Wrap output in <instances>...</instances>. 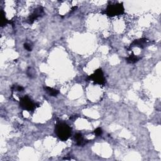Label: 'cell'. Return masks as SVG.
I'll return each instance as SVG.
<instances>
[{
	"instance_id": "13",
	"label": "cell",
	"mask_w": 161,
	"mask_h": 161,
	"mask_svg": "<svg viewBox=\"0 0 161 161\" xmlns=\"http://www.w3.org/2000/svg\"><path fill=\"white\" fill-rule=\"evenodd\" d=\"M24 48L28 50V51H32V47H33V46L31 45L30 44H28V43H25L24 44Z\"/></svg>"
},
{
	"instance_id": "5",
	"label": "cell",
	"mask_w": 161,
	"mask_h": 161,
	"mask_svg": "<svg viewBox=\"0 0 161 161\" xmlns=\"http://www.w3.org/2000/svg\"><path fill=\"white\" fill-rule=\"evenodd\" d=\"M44 14V8L42 7H39L36 9H35L34 12L30 15L27 20V22L29 24H32L36 20H37L39 18L43 16Z\"/></svg>"
},
{
	"instance_id": "10",
	"label": "cell",
	"mask_w": 161,
	"mask_h": 161,
	"mask_svg": "<svg viewBox=\"0 0 161 161\" xmlns=\"http://www.w3.org/2000/svg\"><path fill=\"white\" fill-rule=\"evenodd\" d=\"M1 27H4V25H6L8 23H12V22L11 21H9L8 20L6 17H5V13L3 11V10H1Z\"/></svg>"
},
{
	"instance_id": "1",
	"label": "cell",
	"mask_w": 161,
	"mask_h": 161,
	"mask_svg": "<svg viewBox=\"0 0 161 161\" xmlns=\"http://www.w3.org/2000/svg\"><path fill=\"white\" fill-rule=\"evenodd\" d=\"M55 133L62 141H66L71 136V128L66 123L58 122L55 127Z\"/></svg>"
},
{
	"instance_id": "6",
	"label": "cell",
	"mask_w": 161,
	"mask_h": 161,
	"mask_svg": "<svg viewBox=\"0 0 161 161\" xmlns=\"http://www.w3.org/2000/svg\"><path fill=\"white\" fill-rule=\"evenodd\" d=\"M149 43V41L147 39H138V40H135L130 45V48L133 47H138L140 48H144L145 47L148 45Z\"/></svg>"
},
{
	"instance_id": "4",
	"label": "cell",
	"mask_w": 161,
	"mask_h": 161,
	"mask_svg": "<svg viewBox=\"0 0 161 161\" xmlns=\"http://www.w3.org/2000/svg\"><path fill=\"white\" fill-rule=\"evenodd\" d=\"M20 106L24 110L32 111L39 106L36 103H34L28 96H25L21 98L20 101Z\"/></svg>"
},
{
	"instance_id": "7",
	"label": "cell",
	"mask_w": 161,
	"mask_h": 161,
	"mask_svg": "<svg viewBox=\"0 0 161 161\" xmlns=\"http://www.w3.org/2000/svg\"><path fill=\"white\" fill-rule=\"evenodd\" d=\"M74 139H75V141L76 142V144L77 145H79V146H82V145H85L87 142H86L84 137H83L82 135L80 133H77L75 134Z\"/></svg>"
},
{
	"instance_id": "9",
	"label": "cell",
	"mask_w": 161,
	"mask_h": 161,
	"mask_svg": "<svg viewBox=\"0 0 161 161\" xmlns=\"http://www.w3.org/2000/svg\"><path fill=\"white\" fill-rule=\"evenodd\" d=\"M139 60L138 58L133 53H132L131 55H130L128 58L126 59L127 62L129 64H134L136 63L137 62H138V60Z\"/></svg>"
},
{
	"instance_id": "8",
	"label": "cell",
	"mask_w": 161,
	"mask_h": 161,
	"mask_svg": "<svg viewBox=\"0 0 161 161\" xmlns=\"http://www.w3.org/2000/svg\"><path fill=\"white\" fill-rule=\"evenodd\" d=\"M44 89L51 96H57L59 94V91L58 90L54 89L52 87L49 86H44Z\"/></svg>"
},
{
	"instance_id": "12",
	"label": "cell",
	"mask_w": 161,
	"mask_h": 161,
	"mask_svg": "<svg viewBox=\"0 0 161 161\" xmlns=\"http://www.w3.org/2000/svg\"><path fill=\"white\" fill-rule=\"evenodd\" d=\"M94 133L95 134V136L96 137H99L100 136H101L102 133H103V130H102V129L100 127H98L95 130V131H94Z\"/></svg>"
},
{
	"instance_id": "2",
	"label": "cell",
	"mask_w": 161,
	"mask_h": 161,
	"mask_svg": "<svg viewBox=\"0 0 161 161\" xmlns=\"http://www.w3.org/2000/svg\"><path fill=\"white\" fill-rule=\"evenodd\" d=\"M124 12L125 8L122 3L108 4L105 10V13L107 16L110 17L119 16V15L123 14Z\"/></svg>"
},
{
	"instance_id": "3",
	"label": "cell",
	"mask_w": 161,
	"mask_h": 161,
	"mask_svg": "<svg viewBox=\"0 0 161 161\" xmlns=\"http://www.w3.org/2000/svg\"><path fill=\"white\" fill-rule=\"evenodd\" d=\"M86 81H92L96 84L100 85H105L106 83V79L104 76L103 72L101 69L96 70L94 73L88 76Z\"/></svg>"
},
{
	"instance_id": "11",
	"label": "cell",
	"mask_w": 161,
	"mask_h": 161,
	"mask_svg": "<svg viewBox=\"0 0 161 161\" xmlns=\"http://www.w3.org/2000/svg\"><path fill=\"white\" fill-rule=\"evenodd\" d=\"M12 90H16L17 91H19V92H21V91H23L24 90V87H22V86H15L14 85L12 87Z\"/></svg>"
}]
</instances>
